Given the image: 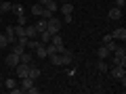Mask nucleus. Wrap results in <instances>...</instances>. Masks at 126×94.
<instances>
[{
  "instance_id": "obj_3",
  "label": "nucleus",
  "mask_w": 126,
  "mask_h": 94,
  "mask_svg": "<svg viewBox=\"0 0 126 94\" xmlns=\"http://www.w3.org/2000/svg\"><path fill=\"white\" fill-rule=\"evenodd\" d=\"M50 44L55 46V50H57V52H63V50H65V44H63V38L59 36V34H53V38H50Z\"/></svg>"
},
{
  "instance_id": "obj_26",
  "label": "nucleus",
  "mask_w": 126,
  "mask_h": 94,
  "mask_svg": "<svg viewBox=\"0 0 126 94\" xmlns=\"http://www.w3.org/2000/svg\"><path fill=\"white\" fill-rule=\"evenodd\" d=\"M118 46H120V44H118V42H116V40H109V42H107V44H105V48H107V50H109V52H113V50H116V48H118Z\"/></svg>"
},
{
  "instance_id": "obj_23",
  "label": "nucleus",
  "mask_w": 126,
  "mask_h": 94,
  "mask_svg": "<svg viewBox=\"0 0 126 94\" xmlns=\"http://www.w3.org/2000/svg\"><path fill=\"white\" fill-rule=\"evenodd\" d=\"M97 69H99L101 73H107V71H109V67H107V63H105V59H101V61H99V65H97Z\"/></svg>"
},
{
  "instance_id": "obj_6",
  "label": "nucleus",
  "mask_w": 126,
  "mask_h": 94,
  "mask_svg": "<svg viewBox=\"0 0 126 94\" xmlns=\"http://www.w3.org/2000/svg\"><path fill=\"white\" fill-rule=\"evenodd\" d=\"M59 54H61V65H72V61H74L72 50H63V52H59Z\"/></svg>"
},
{
  "instance_id": "obj_29",
  "label": "nucleus",
  "mask_w": 126,
  "mask_h": 94,
  "mask_svg": "<svg viewBox=\"0 0 126 94\" xmlns=\"http://www.w3.org/2000/svg\"><path fill=\"white\" fill-rule=\"evenodd\" d=\"M9 46V38H6V34H0V48H6Z\"/></svg>"
},
{
  "instance_id": "obj_21",
  "label": "nucleus",
  "mask_w": 126,
  "mask_h": 94,
  "mask_svg": "<svg viewBox=\"0 0 126 94\" xmlns=\"http://www.w3.org/2000/svg\"><path fill=\"white\" fill-rule=\"evenodd\" d=\"M34 27H36L38 34H40V31H44V29H46V19H40V21H36V25H34Z\"/></svg>"
},
{
  "instance_id": "obj_15",
  "label": "nucleus",
  "mask_w": 126,
  "mask_h": 94,
  "mask_svg": "<svg viewBox=\"0 0 126 94\" xmlns=\"http://www.w3.org/2000/svg\"><path fill=\"white\" fill-rule=\"evenodd\" d=\"M25 36L30 38V40H34V38H38V31L34 25H25Z\"/></svg>"
},
{
  "instance_id": "obj_20",
  "label": "nucleus",
  "mask_w": 126,
  "mask_h": 94,
  "mask_svg": "<svg viewBox=\"0 0 126 94\" xmlns=\"http://www.w3.org/2000/svg\"><path fill=\"white\" fill-rule=\"evenodd\" d=\"M48 59H50V63H53V65H61V54H59V52L48 54Z\"/></svg>"
},
{
  "instance_id": "obj_14",
  "label": "nucleus",
  "mask_w": 126,
  "mask_h": 94,
  "mask_svg": "<svg viewBox=\"0 0 126 94\" xmlns=\"http://www.w3.org/2000/svg\"><path fill=\"white\" fill-rule=\"evenodd\" d=\"M32 86H34V80H32V77H23L21 80V92H27V88H32Z\"/></svg>"
},
{
  "instance_id": "obj_28",
  "label": "nucleus",
  "mask_w": 126,
  "mask_h": 94,
  "mask_svg": "<svg viewBox=\"0 0 126 94\" xmlns=\"http://www.w3.org/2000/svg\"><path fill=\"white\" fill-rule=\"evenodd\" d=\"M4 86H6V90L17 88V80H13V77H11V80H6V82H4Z\"/></svg>"
},
{
  "instance_id": "obj_5",
  "label": "nucleus",
  "mask_w": 126,
  "mask_h": 94,
  "mask_svg": "<svg viewBox=\"0 0 126 94\" xmlns=\"http://www.w3.org/2000/svg\"><path fill=\"white\" fill-rule=\"evenodd\" d=\"M109 73H111V77H116V80H124V77H126V71H124L122 65H113V69Z\"/></svg>"
},
{
  "instance_id": "obj_38",
  "label": "nucleus",
  "mask_w": 126,
  "mask_h": 94,
  "mask_svg": "<svg viewBox=\"0 0 126 94\" xmlns=\"http://www.w3.org/2000/svg\"><path fill=\"white\" fill-rule=\"evenodd\" d=\"M61 2H69V0H61Z\"/></svg>"
},
{
  "instance_id": "obj_9",
  "label": "nucleus",
  "mask_w": 126,
  "mask_h": 94,
  "mask_svg": "<svg viewBox=\"0 0 126 94\" xmlns=\"http://www.w3.org/2000/svg\"><path fill=\"white\" fill-rule=\"evenodd\" d=\"M109 19H111V21H118V19H122V9H118V6L109 9Z\"/></svg>"
},
{
  "instance_id": "obj_1",
  "label": "nucleus",
  "mask_w": 126,
  "mask_h": 94,
  "mask_svg": "<svg viewBox=\"0 0 126 94\" xmlns=\"http://www.w3.org/2000/svg\"><path fill=\"white\" fill-rule=\"evenodd\" d=\"M113 65L126 67V50H124V46H118V48L113 50Z\"/></svg>"
},
{
  "instance_id": "obj_36",
  "label": "nucleus",
  "mask_w": 126,
  "mask_h": 94,
  "mask_svg": "<svg viewBox=\"0 0 126 94\" xmlns=\"http://www.w3.org/2000/svg\"><path fill=\"white\" fill-rule=\"evenodd\" d=\"M38 2H40V4H48L50 0H38Z\"/></svg>"
},
{
  "instance_id": "obj_17",
  "label": "nucleus",
  "mask_w": 126,
  "mask_h": 94,
  "mask_svg": "<svg viewBox=\"0 0 126 94\" xmlns=\"http://www.w3.org/2000/svg\"><path fill=\"white\" fill-rule=\"evenodd\" d=\"M27 77H32V80L36 82L38 77H40V69H38V67H34V65H30V73H27Z\"/></svg>"
},
{
  "instance_id": "obj_30",
  "label": "nucleus",
  "mask_w": 126,
  "mask_h": 94,
  "mask_svg": "<svg viewBox=\"0 0 126 94\" xmlns=\"http://www.w3.org/2000/svg\"><path fill=\"white\" fill-rule=\"evenodd\" d=\"M53 15H55V13H50V11L46 9V6H44V9H42V15H40V17H42V19H50Z\"/></svg>"
},
{
  "instance_id": "obj_13",
  "label": "nucleus",
  "mask_w": 126,
  "mask_h": 94,
  "mask_svg": "<svg viewBox=\"0 0 126 94\" xmlns=\"http://www.w3.org/2000/svg\"><path fill=\"white\" fill-rule=\"evenodd\" d=\"M4 34H6V38H9V44H11V42H15V40H17V36H15V27H13V25H6Z\"/></svg>"
},
{
  "instance_id": "obj_35",
  "label": "nucleus",
  "mask_w": 126,
  "mask_h": 94,
  "mask_svg": "<svg viewBox=\"0 0 126 94\" xmlns=\"http://www.w3.org/2000/svg\"><path fill=\"white\" fill-rule=\"evenodd\" d=\"M109 40H113V38H111V34H107V36H105V38H103V44H107V42H109Z\"/></svg>"
},
{
  "instance_id": "obj_10",
  "label": "nucleus",
  "mask_w": 126,
  "mask_h": 94,
  "mask_svg": "<svg viewBox=\"0 0 126 94\" xmlns=\"http://www.w3.org/2000/svg\"><path fill=\"white\" fill-rule=\"evenodd\" d=\"M34 52H36L38 59H46V48H44V44H42V42H38V46L34 48Z\"/></svg>"
},
{
  "instance_id": "obj_8",
  "label": "nucleus",
  "mask_w": 126,
  "mask_h": 94,
  "mask_svg": "<svg viewBox=\"0 0 126 94\" xmlns=\"http://www.w3.org/2000/svg\"><path fill=\"white\" fill-rule=\"evenodd\" d=\"M111 38H113V40H122V44H124V40H126V29H124V27H118V29L111 34Z\"/></svg>"
},
{
  "instance_id": "obj_40",
  "label": "nucleus",
  "mask_w": 126,
  "mask_h": 94,
  "mask_svg": "<svg viewBox=\"0 0 126 94\" xmlns=\"http://www.w3.org/2000/svg\"><path fill=\"white\" fill-rule=\"evenodd\" d=\"M0 2H2V0H0Z\"/></svg>"
},
{
  "instance_id": "obj_11",
  "label": "nucleus",
  "mask_w": 126,
  "mask_h": 94,
  "mask_svg": "<svg viewBox=\"0 0 126 94\" xmlns=\"http://www.w3.org/2000/svg\"><path fill=\"white\" fill-rule=\"evenodd\" d=\"M59 11H61L63 15H72L74 13V4H72V2H63V4L59 6Z\"/></svg>"
},
{
  "instance_id": "obj_27",
  "label": "nucleus",
  "mask_w": 126,
  "mask_h": 94,
  "mask_svg": "<svg viewBox=\"0 0 126 94\" xmlns=\"http://www.w3.org/2000/svg\"><path fill=\"white\" fill-rule=\"evenodd\" d=\"M44 6L50 11V13H57V11H59V6H57V2H55V0H50L48 4H44Z\"/></svg>"
},
{
  "instance_id": "obj_34",
  "label": "nucleus",
  "mask_w": 126,
  "mask_h": 94,
  "mask_svg": "<svg viewBox=\"0 0 126 94\" xmlns=\"http://www.w3.org/2000/svg\"><path fill=\"white\" fill-rule=\"evenodd\" d=\"M27 92H30V94H38V88H36V86H32V88H27Z\"/></svg>"
},
{
  "instance_id": "obj_24",
  "label": "nucleus",
  "mask_w": 126,
  "mask_h": 94,
  "mask_svg": "<svg viewBox=\"0 0 126 94\" xmlns=\"http://www.w3.org/2000/svg\"><path fill=\"white\" fill-rule=\"evenodd\" d=\"M13 13L17 15V17H21V15L25 13V9H23V4H13Z\"/></svg>"
},
{
  "instance_id": "obj_33",
  "label": "nucleus",
  "mask_w": 126,
  "mask_h": 94,
  "mask_svg": "<svg viewBox=\"0 0 126 94\" xmlns=\"http://www.w3.org/2000/svg\"><path fill=\"white\" fill-rule=\"evenodd\" d=\"M17 21H19V25H27V19L23 17V15H21V17H19V19H17Z\"/></svg>"
},
{
  "instance_id": "obj_18",
  "label": "nucleus",
  "mask_w": 126,
  "mask_h": 94,
  "mask_svg": "<svg viewBox=\"0 0 126 94\" xmlns=\"http://www.w3.org/2000/svg\"><path fill=\"white\" fill-rule=\"evenodd\" d=\"M42 9H44V4H40V2L34 4V6H32V15H34V17H40V15H42Z\"/></svg>"
},
{
  "instance_id": "obj_25",
  "label": "nucleus",
  "mask_w": 126,
  "mask_h": 94,
  "mask_svg": "<svg viewBox=\"0 0 126 94\" xmlns=\"http://www.w3.org/2000/svg\"><path fill=\"white\" fill-rule=\"evenodd\" d=\"M38 42H40V40H38V38H34V40H30V38H27V44H25V48L34 50V48H36V46H38Z\"/></svg>"
},
{
  "instance_id": "obj_22",
  "label": "nucleus",
  "mask_w": 126,
  "mask_h": 94,
  "mask_svg": "<svg viewBox=\"0 0 126 94\" xmlns=\"http://www.w3.org/2000/svg\"><path fill=\"white\" fill-rule=\"evenodd\" d=\"M0 11H2V15L11 13V11H13V4H11V2H0Z\"/></svg>"
},
{
  "instance_id": "obj_2",
  "label": "nucleus",
  "mask_w": 126,
  "mask_h": 94,
  "mask_svg": "<svg viewBox=\"0 0 126 94\" xmlns=\"http://www.w3.org/2000/svg\"><path fill=\"white\" fill-rule=\"evenodd\" d=\"M46 29H48L50 34H59V31H61V21L53 15L50 19H46Z\"/></svg>"
},
{
  "instance_id": "obj_16",
  "label": "nucleus",
  "mask_w": 126,
  "mask_h": 94,
  "mask_svg": "<svg viewBox=\"0 0 126 94\" xmlns=\"http://www.w3.org/2000/svg\"><path fill=\"white\" fill-rule=\"evenodd\" d=\"M32 61H34V54H27L25 50L19 54V63H27V65H32Z\"/></svg>"
},
{
  "instance_id": "obj_12",
  "label": "nucleus",
  "mask_w": 126,
  "mask_h": 94,
  "mask_svg": "<svg viewBox=\"0 0 126 94\" xmlns=\"http://www.w3.org/2000/svg\"><path fill=\"white\" fill-rule=\"evenodd\" d=\"M38 38H40V42H42V44H48V42H50V38H53V34H50L48 29H44V31H40V34H38Z\"/></svg>"
},
{
  "instance_id": "obj_31",
  "label": "nucleus",
  "mask_w": 126,
  "mask_h": 94,
  "mask_svg": "<svg viewBox=\"0 0 126 94\" xmlns=\"http://www.w3.org/2000/svg\"><path fill=\"white\" fill-rule=\"evenodd\" d=\"M23 50H25V46H21V44H15V46H13V52H15V54H21Z\"/></svg>"
},
{
  "instance_id": "obj_39",
  "label": "nucleus",
  "mask_w": 126,
  "mask_h": 94,
  "mask_svg": "<svg viewBox=\"0 0 126 94\" xmlns=\"http://www.w3.org/2000/svg\"><path fill=\"white\" fill-rule=\"evenodd\" d=\"M0 23H2V17H0Z\"/></svg>"
},
{
  "instance_id": "obj_32",
  "label": "nucleus",
  "mask_w": 126,
  "mask_h": 94,
  "mask_svg": "<svg viewBox=\"0 0 126 94\" xmlns=\"http://www.w3.org/2000/svg\"><path fill=\"white\" fill-rule=\"evenodd\" d=\"M124 4H126V0H116V6H118V9L124 11Z\"/></svg>"
},
{
  "instance_id": "obj_37",
  "label": "nucleus",
  "mask_w": 126,
  "mask_h": 94,
  "mask_svg": "<svg viewBox=\"0 0 126 94\" xmlns=\"http://www.w3.org/2000/svg\"><path fill=\"white\" fill-rule=\"evenodd\" d=\"M0 92H2V82H0Z\"/></svg>"
},
{
  "instance_id": "obj_4",
  "label": "nucleus",
  "mask_w": 126,
  "mask_h": 94,
  "mask_svg": "<svg viewBox=\"0 0 126 94\" xmlns=\"http://www.w3.org/2000/svg\"><path fill=\"white\" fill-rule=\"evenodd\" d=\"M15 73H17V77H19V80L27 77V73H30V65H27V63H19L17 67H15Z\"/></svg>"
},
{
  "instance_id": "obj_19",
  "label": "nucleus",
  "mask_w": 126,
  "mask_h": 94,
  "mask_svg": "<svg viewBox=\"0 0 126 94\" xmlns=\"http://www.w3.org/2000/svg\"><path fill=\"white\" fill-rule=\"evenodd\" d=\"M109 54H111V52H109V50H107V48H105V44H103V46H101V48H99V50H97V57H99V59H107V57H109Z\"/></svg>"
},
{
  "instance_id": "obj_7",
  "label": "nucleus",
  "mask_w": 126,
  "mask_h": 94,
  "mask_svg": "<svg viewBox=\"0 0 126 94\" xmlns=\"http://www.w3.org/2000/svg\"><path fill=\"white\" fill-rule=\"evenodd\" d=\"M6 65H9V67H17L19 65V54H15V52H11V54H6Z\"/></svg>"
}]
</instances>
